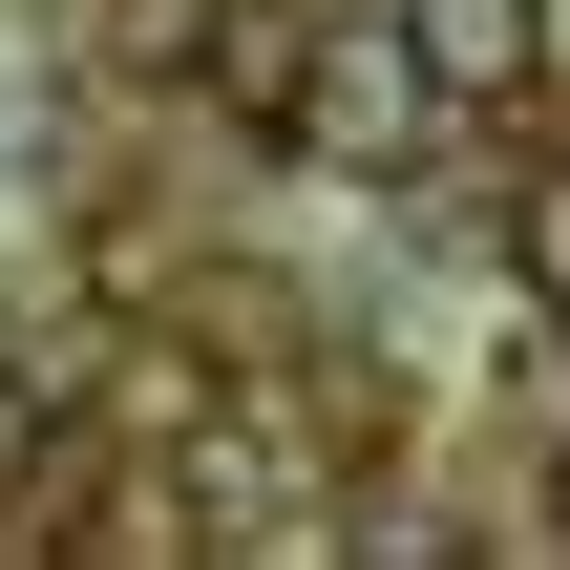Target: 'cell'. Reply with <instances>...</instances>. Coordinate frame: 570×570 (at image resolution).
I'll list each match as a JSON object with an SVG mask.
<instances>
[{"instance_id": "obj_1", "label": "cell", "mask_w": 570, "mask_h": 570, "mask_svg": "<svg viewBox=\"0 0 570 570\" xmlns=\"http://www.w3.org/2000/svg\"><path fill=\"white\" fill-rule=\"evenodd\" d=\"M465 85L423 63V0H317V63H296V148L317 169H402Z\"/></svg>"}, {"instance_id": "obj_2", "label": "cell", "mask_w": 570, "mask_h": 570, "mask_svg": "<svg viewBox=\"0 0 570 570\" xmlns=\"http://www.w3.org/2000/svg\"><path fill=\"white\" fill-rule=\"evenodd\" d=\"M423 63H444L465 106H529V85H550V0H423Z\"/></svg>"}, {"instance_id": "obj_3", "label": "cell", "mask_w": 570, "mask_h": 570, "mask_svg": "<svg viewBox=\"0 0 570 570\" xmlns=\"http://www.w3.org/2000/svg\"><path fill=\"white\" fill-rule=\"evenodd\" d=\"M508 275H529V317H570V148L508 169Z\"/></svg>"}, {"instance_id": "obj_4", "label": "cell", "mask_w": 570, "mask_h": 570, "mask_svg": "<svg viewBox=\"0 0 570 570\" xmlns=\"http://www.w3.org/2000/svg\"><path fill=\"white\" fill-rule=\"evenodd\" d=\"M529 550H570V444H550V465H529Z\"/></svg>"}]
</instances>
